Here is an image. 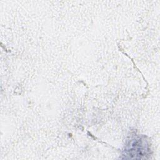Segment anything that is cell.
<instances>
[{
  "instance_id": "obj_1",
  "label": "cell",
  "mask_w": 160,
  "mask_h": 160,
  "mask_svg": "<svg viewBox=\"0 0 160 160\" xmlns=\"http://www.w3.org/2000/svg\"><path fill=\"white\" fill-rule=\"evenodd\" d=\"M149 144L147 140L138 136L129 140L123 151V155L126 159H141L148 155Z\"/></svg>"
}]
</instances>
